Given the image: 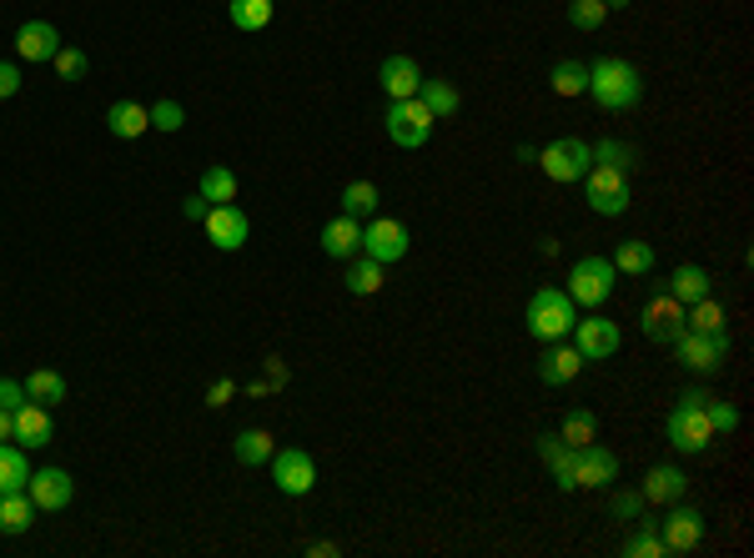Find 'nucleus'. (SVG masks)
<instances>
[{"label": "nucleus", "mask_w": 754, "mask_h": 558, "mask_svg": "<svg viewBox=\"0 0 754 558\" xmlns=\"http://www.w3.org/2000/svg\"><path fill=\"white\" fill-rule=\"evenodd\" d=\"M292 372H287V362L282 358H267V388H282Z\"/></svg>", "instance_id": "09e8293b"}, {"label": "nucleus", "mask_w": 754, "mask_h": 558, "mask_svg": "<svg viewBox=\"0 0 754 558\" xmlns=\"http://www.w3.org/2000/svg\"><path fill=\"white\" fill-rule=\"evenodd\" d=\"M25 493H31V504L41 508V514H61V508L76 498V483H71L66 468H41V473H31Z\"/></svg>", "instance_id": "2eb2a0df"}, {"label": "nucleus", "mask_w": 754, "mask_h": 558, "mask_svg": "<svg viewBox=\"0 0 754 558\" xmlns=\"http://www.w3.org/2000/svg\"><path fill=\"white\" fill-rule=\"evenodd\" d=\"M623 342L619 322H609L603 312H593V318H574V348L583 352V362H603L613 358Z\"/></svg>", "instance_id": "1a4fd4ad"}, {"label": "nucleus", "mask_w": 754, "mask_h": 558, "mask_svg": "<svg viewBox=\"0 0 754 558\" xmlns=\"http://www.w3.org/2000/svg\"><path fill=\"white\" fill-rule=\"evenodd\" d=\"M589 96L599 101L603 111H634L644 101V76H639L634 61L623 55H603L589 66Z\"/></svg>", "instance_id": "f257e3e1"}, {"label": "nucleus", "mask_w": 754, "mask_h": 558, "mask_svg": "<svg viewBox=\"0 0 754 558\" xmlns=\"http://www.w3.org/2000/svg\"><path fill=\"white\" fill-rule=\"evenodd\" d=\"M538 458L548 463V473H554L558 488L574 493V448H564L558 433H538Z\"/></svg>", "instance_id": "393cba45"}, {"label": "nucleus", "mask_w": 754, "mask_h": 558, "mask_svg": "<svg viewBox=\"0 0 754 558\" xmlns=\"http://www.w3.org/2000/svg\"><path fill=\"white\" fill-rule=\"evenodd\" d=\"M277 0H231V25L237 31H267Z\"/></svg>", "instance_id": "72a5a7b5"}, {"label": "nucleus", "mask_w": 754, "mask_h": 558, "mask_svg": "<svg viewBox=\"0 0 754 558\" xmlns=\"http://www.w3.org/2000/svg\"><path fill=\"white\" fill-rule=\"evenodd\" d=\"M35 514H41V508L31 504V493L25 488H16V493H0V534H25V528L35 524Z\"/></svg>", "instance_id": "a878e982"}, {"label": "nucleus", "mask_w": 754, "mask_h": 558, "mask_svg": "<svg viewBox=\"0 0 754 558\" xmlns=\"http://www.w3.org/2000/svg\"><path fill=\"white\" fill-rule=\"evenodd\" d=\"M548 86H554V96H583L589 91V66L583 61H558L548 71Z\"/></svg>", "instance_id": "f704fd0d"}, {"label": "nucleus", "mask_w": 754, "mask_h": 558, "mask_svg": "<svg viewBox=\"0 0 754 558\" xmlns=\"http://www.w3.org/2000/svg\"><path fill=\"white\" fill-rule=\"evenodd\" d=\"M538 166H544L548 182H583L593 166V146L579 142V136H558V142H548L544 152H538Z\"/></svg>", "instance_id": "423d86ee"}, {"label": "nucleus", "mask_w": 754, "mask_h": 558, "mask_svg": "<svg viewBox=\"0 0 754 558\" xmlns=\"http://www.w3.org/2000/svg\"><path fill=\"white\" fill-rule=\"evenodd\" d=\"M231 393H237V383H227V378H221V383L211 388V397H207V403H211V407H227V397H231Z\"/></svg>", "instance_id": "3c124183"}, {"label": "nucleus", "mask_w": 754, "mask_h": 558, "mask_svg": "<svg viewBox=\"0 0 754 558\" xmlns=\"http://www.w3.org/2000/svg\"><path fill=\"white\" fill-rule=\"evenodd\" d=\"M31 483V458H25L21 443H0V493H16Z\"/></svg>", "instance_id": "c756f323"}, {"label": "nucleus", "mask_w": 754, "mask_h": 558, "mask_svg": "<svg viewBox=\"0 0 754 558\" xmlns=\"http://www.w3.org/2000/svg\"><path fill=\"white\" fill-rule=\"evenodd\" d=\"M603 16H609L603 0H569V25L574 31H599Z\"/></svg>", "instance_id": "a19ab883"}, {"label": "nucleus", "mask_w": 754, "mask_h": 558, "mask_svg": "<svg viewBox=\"0 0 754 558\" xmlns=\"http://www.w3.org/2000/svg\"><path fill=\"white\" fill-rule=\"evenodd\" d=\"M106 126H111V136H121V142H136V136L152 132V111L136 106V101H116V106L106 111Z\"/></svg>", "instance_id": "5701e85b"}, {"label": "nucleus", "mask_w": 754, "mask_h": 558, "mask_svg": "<svg viewBox=\"0 0 754 558\" xmlns=\"http://www.w3.org/2000/svg\"><path fill=\"white\" fill-rule=\"evenodd\" d=\"M348 292L352 297H372V292H383V262H372V257H352L348 267Z\"/></svg>", "instance_id": "473e14b6"}, {"label": "nucleus", "mask_w": 754, "mask_h": 558, "mask_svg": "<svg viewBox=\"0 0 754 558\" xmlns=\"http://www.w3.org/2000/svg\"><path fill=\"white\" fill-rule=\"evenodd\" d=\"M25 397H31V403H41V407L66 403V378H61L55 368H35L31 378H25Z\"/></svg>", "instance_id": "2f4dec72"}, {"label": "nucleus", "mask_w": 754, "mask_h": 558, "mask_svg": "<svg viewBox=\"0 0 754 558\" xmlns=\"http://www.w3.org/2000/svg\"><path fill=\"white\" fill-rule=\"evenodd\" d=\"M583 372V352L574 348V342H544V352H538V378H544L548 388H564V383H574Z\"/></svg>", "instance_id": "dca6fc26"}, {"label": "nucleus", "mask_w": 754, "mask_h": 558, "mask_svg": "<svg viewBox=\"0 0 754 558\" xmlns=\"http://www.w3.org/2000/svg\"><path fill=\"white\" fill-rule=\"evenodd\" d=\"M603 6H609V11H629V6H634V0H603Z\"/></svg>", "instance_id": "5fc2aeb1"}, {"label": "nucleus", "mask_w": 754, "mask_h": 558, "mask_svg": "<svg viewBox=\"0 0 754 558\" xmlns=\"http://www.w3.org/2000/svg\"><path fill=\"white\" fill-rule=\"evenodd\" d=\"M16 91H21V66H11V61H0V101H11Z\"/></svg>", "instance_id": "de8ad7c7"}, {"label": "nucleus", "mask_w": 754, "mask_h": 558, "mask_svg": "<svg viewBox=\"0 0 754 558\" xmlns=\"http://www.w3.org/2000/svg\"><path fill=\"white\" fill-rule=\"evenodd\" d=\"M609 262H613V272H623V277H649L654 272V247H649L644 237L619 241V252H613Z\"/></svg>", "instance_id": "c85d7f7f"}, {"label": "nucleus", "mask_w": 754, "mask_h": 558, "mask_svg": "<svg viewBox=\"0 0 754 558\" xmlns=\"http://www.w3.org/2000/svg\"><path fill=\"white\" fill-rule=\"evenodd\" d=\"M639 152L629 142H613V136H603L599 146H593V166H619V172H634Z\"/></svg>", "instance_id": "58836bf2"}, {"label": "nucleus", "mask_w": 754, "mask_h": 558, "mask_svg": "<svg viewBox=\"0 0 754 558\" xmlns=\"http://www.w3.org/2000/svg\"><path fill=\"white\" fill-rule=\"evenodd\" d=\"M704 388H689L684 397H679V407L669 413V423H664V433H669V448L674 453H689V458H700V453H710L714 448V423H710V413H704Z\"/></svg>", "instance_id": "f03ea898"}, {"label": "nucleus", "mask_w": 754, "mask_h": 558, "mask_svg": "<svg viewBox=\"0 0 754 558\" xmlns=\"http://www.w3.org/2000/svg\"><path fill=\"white\" fill-rule=\"evenodd\" d=\"M307 554H312V558H332V554H338V544H307Z\"/></svg>", "instance_id": "864d4df0"}, {"label": "nucleus", "mask_w": 754, "mask_h": 558, "mask_svg": "<svg viewBox=\"0 0 754 558\" xmlns=\"http://www.w3.org/2000/svg\"><path fill=\"white\" fill-rule=\"evenodd\" d=\"M710 272H704V267H694V262H684V267H674V272H669V282H664V292L674 297V302H700V297H710Z\"/></svg>", "instance_id": "b1692460"}, {"label": "nucleus", "mask_w": 754, "mask_h": 558, "mask_svg": "<svg viewBox=\"0 0 754 558\" xmlns=\"http://www.w3.org/2000/svg\"><path fill=\"white\" fill-rule=\"evenodd\" d=\"M146 111H152V132H182L186 126L182 101H156V106H146Z\"/></svg>", "instance_id": "37998d69"}, {"label": "nucleus", "mask_w": 754, "mask_h": 558, "mask_svg": "<svg viewBox=\"0 0 754 558\" xmlns=\"http://www.w3.org/2000/svg\"><path fill=\"white\" fill-rule=\"evenodd\" d=\"M613 262L609 257H579L574 262V272H569V297H574V307H603L609 302V292H613Z\"/></svg>", "instance_id": "0eeeda50"}, {"label": "nucleus", "mask_w": 754, "mask_h": 558, "mask_svg": "<svg viewBox=\"0 0 754 558\" xmlns=\"http://www.w3.org/2000/svg\"><path fill=\"white\" fill-rule=\"evenodd\" d=\"M378 81H383L388 101H407V96H417V86H423V71H417L413 55H388Z\"/></svg>", "instance_id": "6ab92c4d"}, {"label": "nucleus", "mask_w": 754, "mask_h": 558, "mask_svg": "<svg viewBox=\"0 0 754 558\" xmlns=\"http://www.w3.org/2000/svg\"><path fill=\"white\" fill-rule=\"evenodd\" d=\"M16 51H21V61H55V51H61V31H55L51 21H25L21 31H16Z\"/></svg>", "instance_id": "a211bd4d"}, {"label": "nucleus", "mask_w": 754, "mask_h": 558, "mask_svg": "<svg viewBox=\"0 0 754 558\" xmlns=\"http://www.w3.org/2000/svg\"><path fill=\"white\" fill-rule=\"evenodd\" d=\"M51 66H55V76H61V81H81L91 61H86V51H76V45H61Z\"/></svg>", "instance_id": "79ce46f5"}, {"label": "nucleus", "mask_w": 754, "mask_h": 558, "mask_svg": "<svg viewBox=\"0 0 754 558\" xmlns=\"http://www.w3.org/2000/svg\"><path fill=\"white\" fill-rule=\"evenodd\" d=\"M322 252L352 262V257L362 252V221L358 217H332L328 227H322Z\"/></svg>", "instance_id": "4be33fe9"}, {"label": "nucleus", "mask_w": 754, "mask_h": 558, "mask_svg": "<svg viewBox=\"0 0 754 558\" xmlns=\"http://www.w3.org/2000/svg\"><path fill=\"white\" fill-rule=\"evenodd\" d=\"M231 453H237L241 468H257V463H272V433L267 427H241L237 443H231Z\"/></svg>", "instance_id": "cd10ccee"}, {"label": "nucleus", "mask_w": 754, "mask_h": 558, "mask_svg": "<svg viewBox=\"0 0 754 558\" xmlns=\"http://www.w3.org/2000/svg\"><path fill=\"white\" fill-rule=\"evenodd\" d=\"M684 322H689L694 332H730V328H724V307L714 302V297H700V302H689Z\"/></svg>", "instance_id": "4c0bfd02"}, {"label": "nucleus", "mask_w": 754, "mask_h": 558, "mask_svg": "<svg viewBox=\"0 0 754 558\" xmlns=\"http://www.w3.org/2000/svg\"><path fill=\"white\" fill-rule=\"evenodd\" d=\"M704 413H710V423H714V433H734L740 427V407H730L724 397H704Z\"/></svg>", "instance_id": "c03bdc74"}, {"label": "nucleus", "mask_w": 754, "mask_h": 558, "mask_svg": "<svg viewBox=\"0 0 754 558\" xmlns=\"http://www.w3.org/2000/svg\"><path fill=\"white\" fill-rule=\"evenodd\" d=\"M674 358L684 362L689 372H700V378H710V372H720L724 362H730V332H694V328H684L674 342Z\"/></svg>", "instance_id": "20e7f679"}, {"label": "nucleus", "mask_w": 754, "mask_h": 558, "mask_svg": "<svg viewBox=\"0 0 754 558\" xmlns=\"http://www.w3.org/2000/svg\"><path fill=\"white\" fill-rule=\"evenodd\" d=\"M51 438H55L51 413H45L41 403H31V397H25V403L16 407V443H21V448H45Z\"/></svg>", "instance_id": "aec40b11"}, {"label": "nucleus", "mask_w": 754, "mask_h": 558, "mask_svg": "<svg viewBox=\"0 0 754 558\" xmlns=\"http://www.w3.org/2000/svg\"><path fill=\"white\" fill-rule=\"evenodd\" d=\"M609 514L619 518V524H629V518H639V514H644V493H613Z\"/></svg>", "instance_id": "a18cd8bd"}, {"label": "nucleus", "mask_w": 754, "mask_h": 558, "mask_svg": "<svg viewBox=\"0 0 754 558\" xmlns=\"http://www.w3.org/2000/svg\"><path fill=\"white\" fill-rule=\"evenodd\" d=\"M362 257H372V262H403L407 257V227L393 217H372L368 227H362Z\"/></svg>", "instance_id": "9d476101"}, {"label": "nucleus", "mask_w": 754, "mask_h": 558, "mask_svg": "<svg viewBox=\"0 0 754 558\" xmlns=\"http://www.w3.org/2000/svg\"><path fill=\"white\" fill-rule=\"evenodd\" d=\"M342 217H378V186L372 182H348L342 186Z\"/></svg>", "instance_id": "c9c22d12"}, {"label": "nucleus", "mask_w": 754, "mask_h": 558, "mask_svg": "<svg viewBox=\"0 0 754 558\" xmlns=\"http://www.w3.org/2000/svg\"><path fill=\"white\" fill-rule=\"evenodd\" d=\"M272 478L287 498H302V493H312V483H318V463H312L307 448H282V453H272Z\"/></svg>", "instance_id": "ddd939ff"}, {"label": "nucleus", "mask_w": 754, "mask_h": 558, "mask_svg": "<svg viewBox=\"0 0 754 558\" xmlns=\"http://www.w3.org/2000/svg\"><path fill=\"white\" fill-rule=\"evenodd\" d=\"M583 202H589L599 217H623L629 202H634L629 172H619V166H589V176H583Z\"/></svg>", "instance_id": "39448f33"}, {"label": "nucleus", "mask_w": 754, "mask_h": 558, "mask_svg": "<svg viewBox=\"0 0 754 558\" xmlns=\"http://www.w3.org/2000/svg\"><path fill=\"white\" fill-rule=\"evenodd\" d=\"M207 237H211V247H221V252H237L241 241L251 237V227H247L237 202H221V207L207 211Z\"/></svg>", "instance_id": "f3484780"}, {"label": "nucleus", "mask_w": 754, "mask_h": 558, "mask_svg": "<svg viewBox=\"0 0 754 558\" xmlns=\"http://www.w3.org/2000/svg\"><path fill=\"white\" fill-rule=\"evenodd\" d=\"M574 297L564 292V287H538L534 297H528V332H534L538 342H558L574 332Z\"/></svg>", "instance_id": "7ed1b4c3"}, {"label": "nucleus", "mask_w": 754, "mask_h": 558, "mask_svg": "<svg viewBox=\"0 0 754 558\" xmlns=\"http://www.w3.org/2000/svg\"><path fill=\"white\" fill-rule=\"evenodd\" d=\"M558 438H564V448H589V443L599 438V417H593L589 407H569V413H564V427H558Z\"/></svg>", "instance_id": "7c9ffc66"}, {"label": "nucleus", "mask_w": 754, "mask_h": 558, "mask_svg": "<svg viewBox=\"0 0 754 558\" xmlns=\"http://www.w3.org/2000/svg\"><path fill=\"white\" fill-rule=\"evenodd\" d=\"M684 493H689V478L674 463H659V468L644 473V504H679Z\"/></svg>", "instance_id": "412c9836"}, {"label": "nucleus", "mask_w": 754, "mask_h": 558, "mask_svg": "<svg viewBox=\"0 0 754 558\" xmlns=\"http://www.w3.org/2000/svg\"><path fill=\"white\" fill-rule=\"evenodd\" d=\"M619 478V458L599 438L589 448H574V488H609Z\"/></svg>", "instance_id": "4468645a"}, {"label": "nucleus", "mask_w": 754, "mask_h": 558, "mask_svg": "<svg viewBox=\"0 0 754 558\" xmlns=\"http://www.w3.org/2000/svg\"><path fill=\"white\" fill-rule=\"evenodd\" d=\"M25 403V383H16V378H0V407H21Z\"/></svg>", "instance_id": "49530a36"}, {"label": "nucleus", "mask_w": 754, "mask_h": 558, "mask_svg": "<svg viewBox=\"0 0 754 558\" xmlns=\"http://www.w3.org/2000/svg\"><path fill=\"white\" fill-rule=\"evenodd\" d=\"M623 554L629 558H669V548H664V538H659V524H644L639 528L629 544H623Z\"/></svg>", "instance_id": "ea45409f"}, {"label": "nucleus", "mask_w": 754, "mask_h": 558, "mask_svg": "<svg viewBox=\"0 0 754 558\" xmlns=\"http://www.w3.org/2000/svg\"><path fill=\"white\" fill-rule=\"evenodd\" d=\"M417 101H423L427 111H433V121H448V116H458V106H463V91L453 86V81H423L417 86Z\"/></svg>", "instance_id": "bb28decb"}, {"label": "nucleus", "mask_w": 754, "mask_h": 558, "mask_svg": "<svg viewBox=\"0 0 754 558\" xmlns=\"http://www.w3.org/2000/svg\"><path fill=\"white\" fill-rule=\"evenodd\" d=\"M639 328H644L649 342H674L679 332H684V302H674L664 287H654V292H649V302H644Z\"/></svg>", "instance_id": "9b49d317"}, {"label": "nucleus", "mask_w": 754, "mask_h": 558, "mask_svg": "<svg viewBox=\"0 0 754 558\" xmlns=\"http://www.w3.org/2000/svg\"><path fill=\"white\" fill-rule=\"evenodd\" d=\"M16 438V413L11 407H0V443H11Z\"/></svg>", "instance_id": "603ef678"}, {"label": "nucleus", "mask_w": 754, "mask_h": 558, "mask_svg": "<svg viewBox=\"0 0 754 558\" xmlns=\"http://www.w3.org/2000/svg\"><path fill=\"white\" fill-rule=\"evenodd\" d=\"M207 211H211V202L207 197H202V192H197V197H186V217H192V221H207Z\"/></svg>", "instance_id": "8fccbe9b"}, {"label": "nucleus", "mask_w": 754, "mask_h": 558, "mask_svg": "<svg viewBox=\"0 0 754 558\" xmlns=\"http://www.w3.org/2000/svg\"><path fill=\"white\" fill-rule=\"evenodd\" d=\"M388 136H393L397 146H427V136H433V111L423 106L417 96L407 101H388Z\"/></svg>", "instance_id": "6e6552de"}, {"label": "nucleus", "mask_w": 754, "mask_h": 558, "mask_svg": "<svg viewBox=\"0 0 754 558\" xmlns=\"http://www.w3.org/2000/svg\"><path fill=\"white\" fill-rule=\"evenodd\" d=\"M202 197H207L211 207L237 202V176H231V166H207V172H202Z\"/></svg>", "instance_id": "e433bc0d"}, {"label": "nucleus", "mask_w": 754, "mask_h": 558, "mask_svg": "<svg viewBox=\"0 0 754 558\" xmlns=\"http://www.w3.org/2000/svg\"><path fill=\"white\" fill-rule=\"evenodd\" d=\"M659 538H664L669 558H674V554H689V548H700V538H704V514H700V508H684V498H679V504H669V518H659Z\"/></svg>", "instance_id": "f8f14e48"}]
</instances>
